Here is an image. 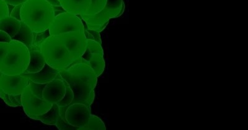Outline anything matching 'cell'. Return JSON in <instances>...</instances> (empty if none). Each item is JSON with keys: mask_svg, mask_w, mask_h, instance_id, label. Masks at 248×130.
I'll return each instance as SVG.
<instances>
[{"mask_svg": "<svg viewBox=\"0 0 248 130\" xmlns=\"http://www.w3.org/2000/svg\"><path fill=\"white\" fill-rule=\"evenodd\" d=\"M60 74L74 91L72 103H82L91 108L94 100L97 77L90 65L82 63L71 64L60 72Z\"/></svg>", "mask_w": 248, "mask_h": 130, "instance_id": "cell-1", "label": "cell"}, {"mask_svg": "<svg viewBox=\"0 0 248 130\" xmlns=\"http://www.w3.org/2000/svg\"><path fill=\"white\" fill-rule=\"evenodd\" d=\"M55 17L54 6L46 0H26L22 4L21 21L34 32L48 29Z\"/></svg>", "mask_w": 248, "mask_h": 130, "instance_id": "cell-2", "label": "cell"}, {"mask_svg": "<svg viewBox=\"0 0 248 130\" xmlns=\"http://www.w3.org/2000/svg\"><path fill=\"white\" fill-rule=\"evenodd\" d=\"M41 52L46 63L60 72L67 68L74 61L59 35L48 37L42 44Z\"/></svg>", "mask_w": 248, "mask_h": 130, "instance_id": "cell-3", "label": "cell"}, {"mask_svg": "<svg viewBox=\"0 0 248 130\" xmlns=\"http://www.w3.org/2000/svg\"><path fill=\"white\" fill-rule=\"evenodd\" d=\"M30 50L24 44L12 40L5 57L0 63V71L9 76L21 74L30 62Z\"/></svg>", "mask_w": 248, "mask_h": 130, "instance_id": "cell-4", "label": "cell"}, {"mask_svg": "<svg viewBox=\"0 0 248 130\" xmlns=\"http://www.w3.org/2000/svg\"><path fill=\"white\" fill-rule=\"evenodd\" d=\"M50 36L72 31L84 32L81 19L77 15L65 12L55 17L49 29Z\"/></svg>", "mask_w": 248, "mask_h": 130, "instance_id": "cell-5", "label": "cell"}, {"mask_svg": "<svg viewBox=\"0 0 248 130\" xmlns=\"http://www.w3.org/2000/svg\"><path fill=\"white\" fill-rule=\"evenodd\" d=\"M21 95L22 107L26 116L31 119L46 113L52 107L51 103L35 96L28 86Z\"/></svg>", "mask_w": 248, "mask_h": 130, "instance_id": "cell-6", "label": "cell"}, {"mask_svg": "<svg viewBox=\"0 0 248 130\" xmlns=\"http://www.w3.org/2000/svg\"><path fill=\"white\" fill-rule=\"evenodd\" d=\"M74 61L80 58L87 49L88 41L84 32L72 31L60 34Z\"/></svg>", "mask_w": 248, "mask_h": 130, "instance_id": "cell-7", "label": "cell"}, {"mask_svg": "<svg viewBox=\"0 0 248 130\" xmlns=\"http://www.w3.org/2000/svg\"><path fill=\"white\" fill-rule=\"evenodd\" d=\"M91 115V108L83 103L75 102L68 105L65 117L69 124L79 129L88 124Z\"/></svg>", "mask_w": 248, "mask_h": 130, "instance_id": "cell-8", "label": "cell"}, {"mask_svg": "<svg viewBox=\"0 0 248 130\" xmlns=\"http://www.w3.org/2000/svg\"><path fill=\"white\" fill-rule=\"evenodd\" d=\"M30 83V79L21 74L9 76L2 74L0 77V88L9 95H19L23 93Z\"/></svg>", "mask_w": 248, "mask_h": 130, "instance_id": "cell-9", "label": "cell"}, {"mask_svg": "<svg viewBox=\"0 0 248 130\" xmlns=\"http://www.w3.org/2000/svg\"><path fill=\"white\" fill-rule=\"evenodd\" d=\"M65 93V84L59 73L54 80L46 84L43 90V99L51 104L57 103L63 98Z\"/></svg>", "mask_w": 248, "mask_h": 130, "instance_id": "cell-10", "label": "cell"}, {"mask_svg": "<svg viewBox=\"0 0 248 130\" xmlns=\"http://www.w3.org/2000/svg\"><path fill=\"white\" fill-rule=\"evenodd\" d=\"M59 73V70L55 69V68L51 67L48 64L46 63L43 69L39 72H35V73H23L21 75L27 77L32 82L47 84L54 80Z\"/></svg>", "mask_w": 248, "mask_h": 130, "instance_id": "cell-11", "label": "cell"}, {"mask_svg": "<svg viewBox=\"0 0 248 130\" xmlns=\"http://www.w3.org/2000/svg\"><path fill=\"white\" fill-rule=\"evenodd\" d=\"M59 2L66 12L81 15L86 14L92 0H59Z\"/></svg>", "mask_w": 248, "mask_h": 130, "instance_id": "cell-12", "label": "cell"}, {"mask_svg": "<svg viewBox=\"0 0 248 130\" xmlns=\"http://www.w3.org/2000/svg\"><path fill=\"white\" fill-rule=\"evenodd\" d=\"M80 16L86 23L92 25H103L108 23L110 19L115 18L114 14L106 8L96 14H81Z\"/></svg>", "mask_w": 248, "mask_h": 130, "instance_id": "cell-13", "label": "cell"}, {"mask_svg": "<svg viewBox=\"0 0 248 130\" xmlns=\"http://www.w3.org/2000/svg\"><path fill=\"white\" fill-rule=\"evenodd\" d=\"M30 52V62L24 73H35L39 72L43 69L46 63V59L41 50H32Z\"/></svg>", "mask_w": 248, "mask_h": 130, "instance_id": "cell-14", "label": "cell"}, {"mask_svg": "<svg viewBox=\"0 0 248 130\" xmlns=\"http://www.w3.org/2000/svg\"><path fill=\"white\" fill-rule=\"evenodd\" d=\"M21 21L10 16L0 19V30L9 35L12 39L18 33L21 28Z\"/></svg>", "mask_w": 248, "mask_h": 130, "instance_id": "cell-15", "label": "cell"}, {"mask_svg": "<svg viewBox=\"0 0 248 130\" xmlns=\"http://www.w3.org/2000/svg\"><path fill=\"white\" fill-rule=\"evenodd\" d=\"M12 40H15V41L23 43L29 50L34 41V32L28 26L21 21V28H20L18 33L13 37Z\"/></svg>", "mask_w": 248, "mask_h": 130, "instance_id": "cell-16", "label": "cell"}, {"mask_svg": "<svg viewBox=\"0 0 248 130\" xmlns=\"http://www.w3.org/2000/svg\"><path fill=\"white\" fill-rule=\"evenodd\" d=\"M60 116L59 107L57 103H53L49 111L41 116H34L33 120H39L48 125H55Z\"/></svg>", "mask_w": 248, "mask_h": 130, "instance_id": "cell-17", "label": "cell"}, {"mask_svg": "<svg viewBox=\"0 0 248 130\" xmlns=\"http://www.w3.org/2000/svg\"><path fill=\"white\" fill-rule=\"evenodd\" d=\"M104 56L99 54H92L89 60L90 67L94 70L97 77L100 76L105 69V61Z\"/></svg>", "mask_w": 248, "mask_h": 130, "instance_id": "cell-18", "label": "cell"}, {"mask_svg": "<svg viewBox=\"0 0 248 130\" xmlns=\"http://www.w3.org/2000/svg\"><path fill=\"white\" fill-rule=\"evenodd\" d=\"M106 130L105 123L94 115H91L89 122L86 126L79 128L78 130Z\"/></svg>", "mask_w": 248, "mask_h": 130, "instance_id": "cell-19", "label": "cell"}, {"mask_svg": "<svg viewBox=\"0 0 248 130\" xmlns=\"http://www.w3.org/2000/svg\"><path fill=\"white\" fill-rule=\"evenodd\" d=\"M50 36L49 29L45 30V31L35 33L34 32V41L32 45L29 50L32 51V50H41L42 44L46 41L48 37Z\"/></svg>", "mask_w": 248, "mask_h": 130, "instance_id": "cell-20", "label": "cell"}, {"mask_svg": "<svg viewBox=\"0 0 248 130\" xmlns=\"http://www.w3.org/2000/svg\"><path fill=\"white\" fill-rule=\"evenodd\" d=\"M124 2L123 0H107L105 8L109 10L114 14L115 18L119 17Z\"/></svg>", "mask_w": 248, "mask_h": 130, "instance_id": "cell-21", "label": "cell"}, {"mask_svg": "<svg viewBox=\"0 0 248 130\" xmlns=\"http://www.w3.org/2000/svg\"><path fill=\"white\" fill-rule=\"evenodd\" d=\"M64 82L65 84L66 93L63 98L57 103L59 107L67 106V105H69L72 103L74 99V93L72 88L70 87L69 85L65 80H64Z\"/></svg>", "mask_w": 248, "mask_h": 130, "instance_id": "cell-22", "label": "cell"}, {"mask_svg": "<svg viewBox=\"0 0 248 130\" xmlns=\"http://www.w3.org/2000/svg\"><path fill=\"white\" fill-rule=\"evenodd\" d=\"M107 0H92L90 7L86 14L94 15L100 12L105 8Z\"/></svg>", "mask_w": 248, "mask_h": 130, "instance_id": "cell-23", "label": "cell"}, {"mask_svg": "<svg viewBox=\"0 0 248 130\" xmlns=\"http://www.w3.org/2000/svg\"><path fill=\"white\" fill-rule=\"evenodd\" d=\"M46 84H39L35 83L31 81L30 79V83H29L28 87L31 92L37 97L41 99H43V90L45 87Z\"/></svg>", "mask_w": 248, "mask_h": 130, "instance_id": "cell-24", "label": "cell"}, {"mask_svg": "<svg viewBox=\"0 0 248 130\" xmlns=\"http://www.w3.org/2000/svg\"><path fill=\"white\" fill-rule=\"evenodd\" d=\"M87 48L92 54H99L104 56L103 48L102 44L97 43L94 40H87Z\"/></svg>", "mask_w": 248, "mask_h": 130, "instance_id": "cell-25", "label": "cell"}, {"mask_svg": "<svg viewBox=\"0 0 248 130\" xmlns=\"http://www.w3.org/2000/svg\"><path fill=\"white\" fill-rule=\"evenodd\" d=\"M56 127L60 130H78L79 128L75 127L73 125L69 124L68 122L64 121L61 116H59L58 120L56 123Z\"/></svg>", "mask_w": 248, "mask_h": 130, "instance_id": "cell-26", "label": "cell"}, {"mask_svg": "<svg viewBox=\"0 0 248 130\" xmlns=\"http://www.w3.org/2000/svg\"><path fill=\"white\" fill-rule=\"evenodd\" d=\"M9 16L7 4L4 0H0V19Z\"/></svg>", "mask_w": 248, "mask_h": 130, "instance_id": "cell-27", "label": "cell"}, {"mask_svg": "<svg viewBox=\"0 0 248 130\" xmlns=\"http://www.w3.org/2000/svg\"><path fill=\"white\" fill-rule=\"evenodd\" d=\"M23 4V3H22ZM22 4H19L18 5H16L15 6V8H13L12 12H11L10 15L9 16L14 17L15 19H17L19 20V21H21V9L22 6Z\"/></svg>", "mask_w": 248, "mask_h": 130, "instance_id": "cell-28", "label": "cell"}, {"mask_svg": "<svg viewBox=\"0 0 248 130\" xmlns=\"http://www.w3.org/2000/svg\"><path fill=\"white\" fill-rule=\"evenodd\" d=\"M10 43H0V63L7 53Z\"/></svg>", "mask_w": 248, "mask_h": 130, "instance_id": "cell-29", "label": "cell"}, {"mask_svg": "<svg viewBox=\"0 0 248 130\" xmlns=\"http://www.w3.org/2000/svg\"><path fill=\"white\" fill-rule=\"evenodd\" d=\"M2 74L3 73L0 71V77H1ZM0 98L3 99L4 102H5L6 105H8V106L13 107L12 103L10 101V95L2 91L1 88H0Z\"/></svg>", "mask_w": 248, "mask_h": 130, "instance_id": "cell-30", "label": "cell"}, {"mask_svg": "<svg viewBox=\"0 0 248 130\" xmlns=\"http://www.w3.org/2000/svg\"><path fill=\"white\" fill-rule=\"evenodd\" d=\"M12 41V37L7 33L0 30V43H10Z\"/></svg>", "mask_w": 248, "mask_h": 130, "instance_id": "cell-31", "label": "cell"}, {"mask_svg": "<svg viewBox=\"0 0 248 130\" xmlns=\"http://www.w3.org/2000/svg\"><path fill=\"white\" fill-rule=\"evenodd\" d=\"M88 32H90L92 34L93 37H94V41L97 42V43L102 44L101 37L100 33L95 31V30L88 29Z\"/></svg>", "mask_w": 248, "mask_h": 130, "instance_id": "cell-32", "label": "cell"}, {"mask_svg": "<svg viewBox=\"0 0 248 130\" xmlns=\"http://www.w3.org/2000/svg\"><path fill=\"white\" fill-rule=\"evenodd\" d=\"M4 2L7 4H12V5L16 6L19 4L24 3L26 0H4Z\"/></svg>", "mask_w": 248, "mask_h": 130, "instance_id": "cell-33", "label": "cell"}, {"mask_svg": "<svg viewBox=\"0 0 248 130\" xmlns=\"http://www.w3.org/2000/svg\"><path fill=\"white\" fill-rule=\"evenodd\" d=\"M68 105H67V106L59 107L60 116H61L64 121H65V122H66L65 114L66 110L68 109Z\"/></svg>", "mask_w": 248, "mask_h": 130, "instance_id": "cell-34", "label": "cell"}, {"mask_svg": "<svg viewBox=\"0 0 248 130\" xmlns=\"http://www.w3.org/2000/svg\"><path fill=\"white\" fill-rule=\"evenodd\" d=\"M84 34H85L86 39L94 40V37H93L92 36V34H91L90 32H88V30H85V31H84Z\"/></svg>", "mask_w": 248, "mask_h": 130, "instance_id": "cell-35", "label": "cell"}, {"mask_svg": "<svg viewBox=\"0 0 248 130\" xmlns=\"http://www.w3.org/2000/svg\"><path fill=\"white\" fill-rule=\"evenodd\" d=\"M49 2L50 3L52 4L53 6H61V4L60 3L59 0H46Z\"/></svg>", "mask_w": 248, "mask_h": 130, "instance_id": "cell-36", "label": "cell"}, {"mask_svg": "<svg viewBox=\"0 0 248 130\" xmlns=\"http://www.w3.org/2000/svg\"><path fill=\"white\" fill-rule=\"evenodd\" d=\"M7 6L8 9L9 15H10L11 12H12V10H13V8H15V6L12 5V4H7Z\"/></svg>", "mask_w": 248, "mask_h": 130, "instance_id": "cell-37", "label": "cell"}, {"mask_svg": "<svg viewBox=\"0 0 248 130\" xmlns=\"http://www.w3.org/2000/svg\"></svg>", "mask_w": 248, "mask_h": 130, "instance_id": "cell-38", "label": "cell"}]
</instances>
